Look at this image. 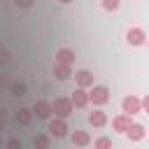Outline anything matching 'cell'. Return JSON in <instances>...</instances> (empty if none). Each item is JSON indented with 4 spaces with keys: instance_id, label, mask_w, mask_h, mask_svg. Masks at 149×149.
Here are the masks:
<instances>
[{
    "instance_id": "6da1fadb",
    "label": "cell",
    "mask_w": 149,
    "mask_h": 149,
    "mask_svg": "<svg viewBox=\"0 0 149 149\" xmlns=\"http://www.w3.org/2000/svg\"><path fill=\"white\" fill-rule=\"evenodd\" d=\"M51 112H54L56 116H61V119H68V116L74 112V105H72L70 98H56V100L51 102Z\"/></svg>"
},
{
    "instance_id": "7a4b0ae2",
    "label": "cell",
    "mask_w": 149,
    "mask_h": 149,
    "mask_svg": "<svg viewBox=\"0 0 149 149\" xmlns=\"http://www.w3.org/2000/svg\"><path fill=\"white\" fill-rule=\"evenodd\" d=\"M88 100H91L93 105H98V107L105 105V102L109 100V88L102 86V84H98V86L93 84V88H91V93H88Z\"/></svg>"
},
{
    "instance_id": "3957f363",
    "label": "cell",
    "mask_w": 149,
    "mask_h": 149,
    "mask_svg": "<svg viewBox=\"0 0 149 149\" xmlns=\"http://www.w3.org/2000/svg\"><path fill=\"white\" fill-rule=\"evenodd\" d=\"M121 112H126V114H140L142 112V100L137 98V95H126L123 100H121Z\"/></svg>"
},
{
    "instance_id": "277c9868",
    "label": "cell",
    "mask_w": 149,
    "mask_h": 149,
    "mask_svg": "<svg viewBox=\"0 0 149 149\" xmlns=\"http://www.w3.org/2000/svg\"><path fill=\"white\" fill-rule=\"evenodd\" d=\"M47 130H49V135H51V137H65V135H68V123H65V119L56 116V119H51V121H49Z\"/></svg>"
},
{
    "instance_id": "5b68a950",
    "label": "cell",
    "mask_w": 149,
    "mask_h": 149,
    "mask_svg": "<svg viewBox=\"0 0 149 149\" xmlns=\"http://www.w3.org/2000/svg\"><path fill=\"white\" fill-rule=\"evenodd\" d=\"M130 126H133V119H130V114H126V112H121V114H116V116L112 119V128H114L116 133H126Z\"/></svg>"
},
{
    "instance_id": "8992f818",
    "label": "cell",
    "mask_w": 149,
    "mask_h": 149,
    "mask_svg": "<svg viewBox=\"0 0 149 149\" xmlns=\"http://www.w3.org/2000/svg\"><path fill=\"white\" fill-rule=\"evenodd\" d=\"M126 42H128L130 47H140V44L147 42V35H144L142 28H130V30L126 33Z\"/></svg>"
},
{
    "instance_id": "52a82bcc",
    "label": "cell",
    "mask_w": 149,
    "mask_h": 149,
    "mask_svg": "<svg viewBox=\"0 0 149 149\" xmlns=\"http://www.w3.org/2000/svg\"><path fill=\"white\" fill-rule=\"evenodd\" d=\"M33 114H35L37 119H49V116L54 114V112H51V102H47V100H35Z\"/></svg>"
},
{
    "instance_id": "ba28073f",
    "label": "cell",
    "mask_w": 149,
    "mask_h": 149,
    "mask_svg": "<svg viewBox=\"0 0 149 149\" xmlns=\"http://www.w3.org/2000/svg\"><path fill=\"white\" fill-rule=\"evenodd\" d=\"M74 79H77V86H79V88H88V86H93L95 74H93L91 70H79V72L74 74Z\"/></svg>"
},
{
    "instance_id": "9c48e42d",
    "label": "cell",
    "mask_w": 149,
    "mask_h": 149,
    "mask_svg": "<svg viewBox=\"0 0 149 149\" xmlns=\"http://www.w3.org/2000/svg\"><path fill=\"white\" fill-rule=\"evenodd\" d=\"M70 100H72V105H74L77 109H84V107L91 102V100H88L86 88H79V86H77V91H72V98H70Z\"/></svg>"
},
{
    "instance_id": "30bf717a",
    "label": "cell",
    "mask_w": 149,
    "mask_h": 149,
    "mask_svg": "<svg viewBox=\"0 0 149 149\" xmlns=\"http://www.w3.org/2000/svg\"><path fill=\"white\" fill-rule=\"evenodd\" d=\"M88 123H91L93 128H102V126L107 123V114H105L102 109H93V112H88Z\"/></svg>"
},
{
    "instance_id": "8fae6325",
    "label": "cell",
    "mask_w": 149,
    "mask_h": 149,
    "mask_svg": "<svg viewBox=\"0 0 149 149\" xmlns=\"http://www.w3.org/2000/svg\"><path fill=\"white\" fill-rule=\"evenodd\" d=\"M74 51L72 49H68V47H63V49H58L56 51V63H65V65H72L74 63Z\"/></svg>"
},
{
    "instance_id": "7c38bea8",
    "label": "cell",
    "mask_w": 149,
    "mask_h": 149,
    "mask_svg": "<svg viewBox=\"0 0 149 149\" xmlns=\"http://www.w3.org/2000/svg\"><path fill=\"white\" fill-rule=\"evenodd\" d=\"M70 74H72L70 65H65V63H54V77H56L58 81H65V79H70Z\"/></svg>"
},
{
    "instance_id": "4fadbf2b",
    "label": "cell",
    "mask_w": 149,
    "mask_h": 149,
    "mask_svg": "<svg viewBox=\"0 0 149 149\" xmlns=\"http://www.w3.org/2000/svg\"><path fill=\"white\" fill-rule=\"evenodd\" d=\"M144 133H147V130H144V126H142V123H133V126L126 130V135H128V140H130V142H140V140L144 137Z\"/></svg>"
},
{
    "instance_id": "5bb4252c",
    "label": "cell",
    "mask_w": 149,
    "mask_h": 149,
    "mask_svg": "<svg viewBox=\"0 0 149 149\" xmlns=\"http://www.w3.org/2000/svg\"><path fill=\"white\" fill-rule=\"evenodd\" d=\"M72 144L74 147H88L91 144V135L86 130H74L72 133Z\"/></svg>"
},
{
    "instance_id": "9a60e30c",
    "label": "cell",
    "mask_w": 149,
    "mask_h": 149,
    "mask_svg": "<svg viewBox=\"0 0 149 149\" xmlns=\"http://www.w3.org/2000/svg\"><path fill=\"white\" fill-rule=\"evenodd\" d=\"M33 116H35L33 109H26V107H21V109L16 112V121H19V126H28Z\"/></svg>"
},
{
    "instance_id": "2e32d148",
    "label": "cell",
    "mask_w": 149,
    "mask_h": 149,
    "mask_svg": "<svg viewBox=\"0 0 149 149\" xmlns=\"http://www.w3.org/2000/svg\"><path fill=\"white\" fill-rule=\"evenodd\" d=\"M49 137H51V135H47V133H40V135H35V140H33L35 149H49Z\"/></svg>"
},
{
    "instance_id": "e0dca14e",
    "label": "cell",
    "mask_w": 149,
    "mask_h": 149,
    "mask_svg": "<svg viewBox=\"0 0 149 149\" xmlns=\"http://www.w3.org/2000/svg\"><path fill=\"white\" fill-rule=\"evenodd\" d=\"M93 149H112V140L109 137H98L93 142Z\"/></svg>"
},
{
    "instance_id": "ac0fdd59",
    "label": "cell",
    "mask_w": 149,
    "mask_h": 149,
    "mask_svg": "<svg viewBox=\"0 0 149 149\" xmlns=\"http://www.w3.org/2000/svg\"><path fill=\"white\" fill-rule=\"evenodd\" d=\"M100 5H102V9H107V12H114V9H119L121 0H102Z\"/></svg>"
},
{
    "instance_id": "d6986e66",
    "label": "cell",
    "mask_w": 149,
    "mask_h": 149,
    "mask_svg": "<svg viewBox=\"0 0 149 149\" xmlns=\"http://www.w3.org/2000/svg\"><path fill=\"white\" fill-rule=\"evenodd\" d=\"M12 95H26V84H23V81L12 84Z\"/></svg>"
},
{
    "instance_id": "ffe728a7",
    "label": "cell",
    "mask_w": 149,
    "mask_h": 149,
    "mask_svg": "<svg viewBox=\"0 0 149 149\" xmlns=\"http://www.w3.org/2000/svg\"><path fill=\"white\" fill-rule=\"evenodd\" d=\"M7 149H21V142H19L16 137H9V140H7Z\"/></svg>"
},
{
    "instance_id": "44dd1931",
    "label": "cell",
    "mask_w": 149,
    "mask_h": 149,
    "mask_svg": "<svg viewBox=\"0 0 149 149\" xmlns=\"http://www.w3.org/2000/svg\"><path fill=\"white\" fill-rule=\"evenodd\" d=\"M14 2H16V7H21V9H28V7H33L35 0H14Z\"/></svg>"
},
{
    "instance_id": "7402d4cb",
    "label": "cell",
    "mask_w": 149,
    "mask_h": 149,
    "mask_svg": "<svg viewBox=\"0 0 149 149\" xmlns=\"http://www.w3.org/2000/svg\"><path fill=\"white\" fill-rule=\"evenodd\" d=\"M142 109L149 114V95H144V98H142Z\"/></svg>"
},
{
    "instance_id": "603a6c76",
    "label": "cell",
    "mask_w": 149,
    "mask_h": 149,
    "mask_svg": "<svg viewBox=\"0 0 149 149\" xmlns=\"http://www.w3.org/2000/svg\"><path fill=\"white\" fill-rule=\"evenodd\" d=\"M0 61H2V63L7 61V51H0Z\"/></svg>"
},
{
    "instance_id": "cb8c5ba5",
    "label": "cell",
    "mask_w": 149,
    "mask_h": 149,
    "mask_svg": "<svg viewBox=\"0 0 149 149\" xmlns=\"http://www.w3.org/2000/svg\"><path fill=\"white\" fill-rule=\"evenodd\" d=\"M61 5H70V2H74V0H58Z\"/></svg>"
},
{
    "instance_id": "d4e9b609",
    "label": "cell",
    "mask_w": 149,
    "mask_h": 149,
    "mask_svg": "<svg viewBox=\"0 0 149 149\" xmlns=\"http://www.w3.org/2000/svg\"><path fill=\"white\" fill-rule=\"evenodd\" d=\"M147 47H149V40H147Z\"/></svg>"
}]
</instances>
